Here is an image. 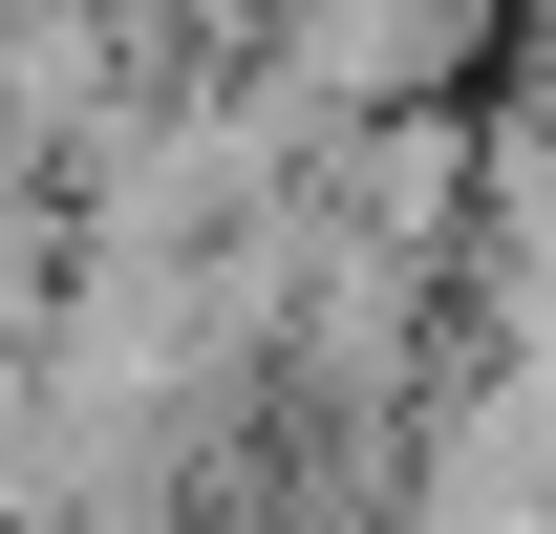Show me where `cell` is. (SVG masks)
<instances>
[{
	"label": "cell",
	"mask_w": 556,
	"mask_h": 534,
	"mask_svg": "<svg viewBox=\"0 0 556 534\" xmlns=\"http://www.w3.org/2000/svg\"><path fill=\"white\" fill-rule=\"evenodd\" d=\"M492 22L514 0H278L257 65L321 107V129H407V107H450V86L492 65Z\"/></svg>",
	"instance_id": "cell-1"
},
{
	"label": "cell",
	"mask_w": 556,
	"mask_h": 534,
	"mask_svg": "<svg viewBox=\"0 0 556 534\" xmlns=\"http://www.w3.org/2000/svg\"><path fill=\"white\" fill-rule=\"evenodd\" d=\"M535 22H556V0H535Z\"/></svg>",
	"instance_id": "cell-2"
}]
</instances>
